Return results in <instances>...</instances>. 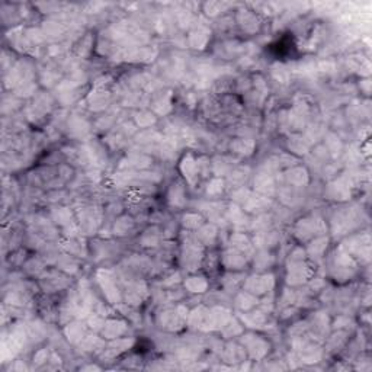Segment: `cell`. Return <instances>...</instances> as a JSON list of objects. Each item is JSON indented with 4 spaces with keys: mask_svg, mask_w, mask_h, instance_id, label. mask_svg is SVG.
I'll use <instances>...</instances> for the list:
<instances>
[{
    "mask_svg": "<svg viewBox=\"0 0 372 372\" xmlns=\"http://www.w3.org/2000/svg\"><path fill=\"white\" fill-rule=\"evenodd\" d=\"M242 345L247 349L249 355L252 356L253 359H256V361L265 358V355L269 351V343L266 340L262 339V338H259V336H255V335L243 336Z\"/></svg>",
    "mask_w": 372,
    "mask_h": 372,
    "instance_id": "cell-1",
    "label": "cell"
},
{
    "mask_svg": "<svg viewBox=\"0 0 372 372\" xmlns=\"http://www.w3.org/2000/svg\"><path fill=\"white\" fill-rule=\"evenodd\" d=\"M310 278H311V269L304 263V260L291 262V268L288 269V276H287V282L292 287L301 285L307 282Z\"/></svg>",
    "mask_w": 372,
    "mask_h": 372,
    "instance_id": "cell-2",
    "label": "cell"
},
{
    "mask_svg": "<svg viewBox=\"0 0 372 372\" xmlns=\"http://www.w3.org/2000/svg\"><path fill=\"white\" fill-rule=\"evenodd\" d=\"M246 291L250 294H265L269 292L274 288V276L272 275H262L249 278L246 281Z\"/></svg>",
    "mask_w": 372,
    "mask_h": 372,
    "instance_id": "cell-3",
    "label": "cell"
},
{
    "mask_svg": "<svg viewBox=\"0 0 372 372\" xmlns=\"http://www.w3.org/2000/svg\"><path fill=\"white\" fill-rule=\"evenodd\" d=\"M221 262L227 269H242L246 266V255L233 247V249L224 252Z\"/></svg>",
    "mask_w": 372,
    "mask_h": 372,
    "instance_id": "cell-4",
    "label": "cell"
},
{
    "mask_svg": "<svg viewBox=\"0 0 372 372\" xmlns=\"http://www.w3.org/2000/svg\"><path fill=\"white\" fill-rule=\"evenodd\" d=\"M127 332V323L121 320H108L102 329V335L105 339H119Z\"/></svg>",
    "mask_w": 372,
    "mask_h": 372,
    "instance_id": "cell-5",
    "label": "cell"
},
{
    "mask_svg": "<svg viewBox=\"0 0 372 372\" xmlns=\"http://www.w3.org/2000/svg\"><path fill=\"white\" fill-rule=\"evenodd\" d=\"M180 170L183 173V176L189 183H194V180L198 178L199 172H198V164H196V159L192 154H186L183 157V160L180 162Z\"/></svg>",
    "mask_w": 372,
    "mask_h": 372,
    "instance_id": "cell-6",
    "label": "cell"
},
{
    "mask_svg": "<svg viewBox=\"0 0 372 372\" xmlns=\"http://www.w3.org/2000/svg\"><path fill=\"white\" fill-rule=\"evenodd\" d=\"M167 201L172 207H176V208H182L186 205V195H185V188L182 183L172 185L167 194Z\"/></svg>",
    "mask_w": 372,
    "mask_h": 372,
    "instance_id": "cell-7",
    "label": "cell"
},
{
    "mask_svg": "<svg viewBox=\"0 0 372 372\" xmlns=\"http://www.w3.org/2000/svg\"><path fill=\"white\" fill-rule=\"evenodd\" d=\"M285 179L287 182L291 185V186H303L308 182V175L307 172L301 167H294L292 170H288L287 175H285Z\"/></svg>",
    "mask_w": 372,
    "mask_h": 372,
    "instance_id": "cell-8",
    "label": "cell"
},
{
    "mask_svg": "<svg viewBox=\"0 0 372 372\" xmlns=\"http://www.w3.org/2000/svg\"><path fill=\"white\" fill-rule=\"evenodd\" d=\"M231 151L236 153V154H242V156H249L253 153V148H255V143L250 140V138H239L236 141L231 143Z\"/></svg>",
    "mask_w": 372,
    "mask_h": 372,
    "instance_id": "cell-9",
    "label": "cell"
},
{
    "mask_svg": "<svg viewBox=\"0 0 372 372\" xmlns=\"http://www.w3.org/2000/svg\"><path fill=\"white\" fill-rule=\"evenodd\" d=\"M65 336L71 343H79L84 339V327L81 323H71L64 329Z\"/></svg>",
    "mask_w": 372,
    "mask_h": 372,
    "instance_id": "cell-10",
    "label": "cell"
},
{
    "mask_svg": "<svg viewBox=\"0 0 372 372\" xmlns=\"http://www.w3.org/2000/svg\"><path fill=\"white\" fill-rule=\"evenodd\" d=\"M185 287L189 292H195V294H202L207 291L208 288V282L205 278L202 276H191L189 279H186Z\"/></svg>",
    "mask_w": 372,
    "mask_h": 372,
    "instance_id": "cell-11",
    "label": "cell"
},
{
    "mask_svg": "<svg viewBox=\"0 0 372 372\" xmlns=\"http://www.w3.org/2000/svg\"><path fill=\"white\" fill-rule=\"evenodd\" d=\"M243 323L249 327H260L266 322L265 311H256V313H246L242 317Z\"/></svg>",
    "mask_w": 372,
    "mask_h": 372,
    "instance_id": "cell-12",
    "label": "cell"
},
{
    "mask_svg": "<svg viewBox=\"0 0 372 372\" xmlns=\"http://www.w3.org/2000/svg\"><path fill=\"white\" fill-rule=\"evenodd\" d=\"M217 237V230L214 226H204L201 227L199 233H196V239L198 242L210 244L211 242H214V239Z\"/></svg>",
    "mask_w": 372,
    "mask_h": 372,
    "instance_id": "cell-13",
    "label": "cell"
},
{
    "mask_svg": "<svg viewBox=\"0 0 372 372\" xmlns=\"http://www.w3.org/2000/svg\"><path fill=\"white\" fill-rule=\"evenodd\" d=\"M244 356H246V352H244V349L243 348H228L226 351V354H224V362H243V359H244Z\"/></svg>",
    "mask_w": 372,
    "mask_h": 372,
    "instance_id": "cell-14",
    "label": "cell"
},
{
    "mask_svg": "<svg viewBox=\"0 0 372 372\" xmlns=\"http://www.w3.org/2000/svg\"><path fill=\"white\" fill-rule=\"evenodd\" d=\"M224 191V182L221 179L215 178L211 180V183L207 188V195L211 196V198H215V196H220Z\"/></svg>",
    "mask_w": 372,
    "mask_h": 372,
    "instance_id": "cell-15",
    "label": "cell"
},
{
    "mask_svg": "<svg viewBox=\"0 0 372 372\" xmlns=\"http://www.w3.org/2000/svg\"><path fill=\"white\" fill-rule=\"evenodd\" d=\"M182 223L186 228H198L202 226V217L198 214H186L182 218Z\"/></svg>",
    "mask_w": 372,
    "mask_h": 372,
    "instance_id": "cell-16",
    "label": "cell"
},
{
    "mask_svg": "<svg viewBox=\"0 0 372 372\" xmlns=\"http://www.w3.org/2000/svg\"><path fill=\"white\" fill-rule=\"evenodd\" d=\"M132 227V220L130 218H119L116 223H115V234H127L128 230Z\"/></svg>",
    "mask_w": 372,
    "mask_h": 372,
    "instance_id": "cell-17",
    "label": "cell"
},
{
    "mask_svg": "<svg viewBox=\"0 0 372 372\" xmlns=\"http://www.w3.org/2000/svg\"><path fill=\"white\" fill-rule=\"evenodd\" d=\"M135 121H137V125H140V127H150L154 122V115L148 112H141L135 116Z\"/></svg>",
    "mask_w": 372,
    "mask_h": 372,
    "instance_id": "cell-18",
    "label": "cell"
},
{
    "mask_svg": "<svg viewBox=\"0 0 372 372\" xmlns=\"http://www.w3.org/2000/svg\"><path fill=\"white\" fill-rule=\"evenodd\" d=\"M141 243H143V246H157V243H159V234H157V231L156 230H153V231H146V234L143 236V239H141Z\"/></svg>",
    "mask_w": 372,
    "mask_h": 372,
    "instance_id": "cell-19",
    "label": "cell"
},
{
    "mask_svg": "<svg viewBox=\"0 0 372 372\" xmlns=\"http://www.w3.org/2000/svg\"><path fill=\"white\" fill-rule=\"evenodd\" d=\"M326 247H327V240H324V239H317L316 243H313V246H310V250L313 252V255H314L316 258H320Z\"/></svg>",
    "mask_w": 372,
    "mask_h": 372,
    "instance_id": "cell-20",
    "label": "cell"
},
{
    "mask_svg": "<svg viewBox=\"0 0 372 372\" xmlns=\"http://www.w3.org/2000/svg\"><path fill=\"white\" fill-rule=\"evenodd\" d=\"M32 361H33V365H36V367H39V365L45 364V362L48 361V351H47V349H41V351L35 352Z\"/></svg>",
    "mask_w": 372,
    "mask_h": 372,
    "instance_id": "cell-21",
    "label": "cell"
},
{
    "mask_svg": "<svg viewBox=\"0 0 372 372\" xmlns=\"http://www.w3.org/2000/svg\"><path fill=\"white\" fill-rule=\"evenodd\" d=\"M271 259H272V256H271L268 252H262L259 256L256 258V265H258V268H260V269L268 268V266L271 265Z\"/></svg>",
    "mask_w": 372,
    "mask_h": 372,
    "instance_id": "cell-22",
    "label": "cell"
}]
</instances>
